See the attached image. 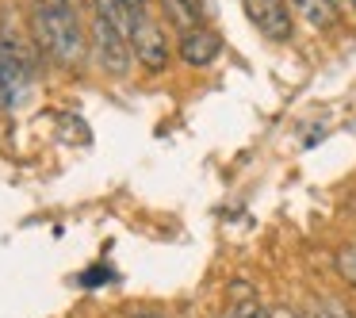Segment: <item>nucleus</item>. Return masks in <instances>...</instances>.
Masks as SVG:
<instances>
[{
	"mask_svg": "<svg viewBox=\"0 0 356 318\" xmlns=\"http://www.w3.org/2000/svg\"><path fill=\"white\" fill-rule=\"evenodd\" d=\"M333 264H337L341 280H345L348 287H356V246H341L337 257H333Z\"/></svg>",
	"mask_w": 356,
	"mask_h": 318,
	"instance_id": "0eeeda50",
	"label": "nucleus"
},
{
	"mask_svg": "<svg viewBox=\"0 0 356 318\" xmlns=\"http://www.w3.org/2000/svg\"><path fill=\"white\" fill-rule=\"evenodd\" d=\"M131 318H161V315H146V310H138V315H131Z\"/></svg>",
	"mask_w": 356,
	"mask_h": 318,
	"instance_id": "9d476101",
	"label": "nucleus"
},
{
	"mask_svg": "<svg viewBox=\"0 0 356 318\" xmlns=\"http://www.w3.org/2000/svg\"><path fill=\"white\" fill-rule=\"evenodd\" d=\"M295 4H299V0H295Z\"/></svg>",
	"mask_w": 356,
	"mask_h": 318,
	"instance_id": "dca6fc26",
	"label": "nucleus"
},
{
	"mask_svg": "<svg viewBox=\"0 0 356 318\" xmlns=\"http://www.w3.org/2000/svg\"><path fill=\"white\" fill-rule=\"evenodd\" d=\"M62 4H70V8H77V4H81V0H62Z\"/></svg>",
	"mask_w": 356,
	"mask_h": 318,
	"instance_id": "9b49d317",
	"label": "nucleus"
},
{
	"mask_svg": "<svg viewBox=\"0 0 356 318\" xmlns=\"http://www.w3.org/2000/svg\"><path fill=\"white\" fill-rule=\"evenodd\" d=\"M272 318H302L299 310H287V307H272Z\"/></svg>",
	"mask_w": 356,
	"mask_h": 318,
	"instance_id": "1a4fd4ad",
	"label": "nucleus"
},
{
	"mask_svg": "<svg viewBox=\"0 0 356 318\" xmlns=\"http://www.w3.org/2000/svg\"><path fill=\"white\" fill-rule=\"evenodd\" d=\"M31 35L42 54H50L58 65H65V70L85 65L88 35L81 27L77 8H70L62 0H35L31 4Z\"/></svg>",
	"mask_w": 356,
	"mask_h": 318,
	"instance_id": "f257e3e1",
	"label": "nucleus"
},
{
	"mask_svg": "<svg viewBox=\"0 0 356 318\" xmlns=\"http://www.w3.org/2000/svg\"><path fill=\"white\" fill-rule=\"evenodd\" d=\"M218 318H230V315H218Z\"/></svg>",
	"mask_w": 356,
	"mask_h": 318,
	"instance_id": "2eb2a0df",
	"label": "nucleus"
},
{
	"mask_svg": "<svg viewBox=\"0 0 356 318\" xmlns=\"http://www.w3.org/2000/svg\"><path fill=\"white\" fill-rule=\"evenodd\" d=\"M131 54L146 73H165L169 70V35L154 19V12L138 16L131 24Z\"/></svg>",
	"mask_w": 356,
	"mask_h": 318,
	"instance_id": "7ed1b4c3",
	"label": "nucleus"
},
{
	"mask_svg": "<svg viewBox=\"0 0 356 318\" xmlns=\"http://www.w3.org/2000/svg\"><path fill=\"white\" fill-rule=\"evenodd\" d=\"M348 4H353V8H356V0H348Z\"/></svg>",
	"mask_w": 356,
	"mask_h": 318,
	"instance_id": "ddd939ff",
	"label": "nucleus"
},
{
	"mask_svg": "<svg viewBox=\"0 0 356 318\" xmlns=\"http://www.w3.org/2000/svg\"><path fill=\"white\" fill-rule=\"evenodd\" d=\"M88 47L96 50V62H100V70L108 73V77H127L131 73V39H127V31H119L115 24H108V19L92 16V27H88Z\"/></svg>",
	"mask_w": 356,
	"mask_h": 318,
	"instance_id": "f03ea898",
	"label": "nucleus"
},
{
	"mask_svg": "<svg viewBox=\"0 0 356 318\" xmlns=\"http://www.w3.org/2000/svg\"><path fill=\"white\" fill-rule=\"evenodd\" d=\"M230 318H272V310L253 295V299H238V303H230Z\"/></svg>",
	"mask_w": 356,
	"mask_h": 318,
	"instance_id": "6e6552de",
	"label": "nucleus"
},
{
	"mask_svg": "<svg viewBox=\"0 0 356 318\" xmlns=\"http://www.w3.org/2000/svg\"><path fill=\"white\" fill-rule=\"evenodd\" d=\"M177 54H180V62L192 65V70H207V65L222 54V35L207 24L192 27V31H180L177 35Z\"/></svg>",
	"mask_w": 356,
	"mask_h": 318,
	"instance_id": "39448f33",
	"label": "nucleus"
},
{
	"mask_svg": "<svg viewBox=\"0 0 356 318\" xmlns=\"http://www.w3.org/2000/svg\"><path fill=\"white\" fill-rule=\"evenodd\" d=\"M249 12V19L257 24V31L268 42H291L295 35V16L287 0H241Z\"/></svg>",
	"mask_w": 356,
	"mask_h": 318,
	"instance_id": "20e7f679",
	"label": "nucleus"
},
{
	"mask_svg": "<svg viewBox=\"0 0 356 318\" xmlns=\"http://www.w3.org/2000/svg\"><path fill=\"white\" fill-rule=\"evenodd\" d=\"M203 4H207V0H203ZM207 12H211V4H207Z\"/></svg>",
	"mask_w": 356,
	"mask_h": 318,
	"instance_id": "4468645a",
	"label": "nucleus"
},
{
	"mask_svg": "<svg viewBox=\"0 0 356 318\" xmlns=\"http://www.w3.org/2000/svg\"><path fill=\"white\" fill-rule=\"evenodd\" d=\"M203 8H207L203 0H161V12H165V19L177 27V35L200 27L203 24Z\"/></svg>",
	"mask_w": 356,
	"mask_h": 318,
	"instance_id": "423d86ee",
	"label": "nucleus"
},
{
	"mask_svg": "<svg viewBox=\"0 0 356 318\" xmlns=\"http://www.w3.org/2000/svg\"><path fill=\"white\" fill-rule=\"evenodd\" d=\"M0 108H4V88H0Z\"/></svg>",
	"mask_w": 356,
	"mask_h": 318,
	"instance_id": "f8f14e48",
	"label": "nucleus"
}]
</instances>
